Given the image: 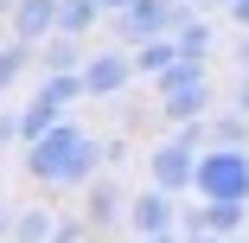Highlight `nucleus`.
I'll use <instances>...</instances> for the list:
<instances>
[{"mask_svg": "<svg viewBox=\"0 0 249 243\" xmlns=\"http://www.w3.org/2000/svg\"><path fill=\"white\" fill-rule=\"evenodd\" d=\"M13 218H19V211H13L7 199H0V243H7V237H13Z\"/></svg>", "mask_w": 249, "mask_h": 243, "instance_id": "nucleus-22", "label": "nucleus"}, {"mask_svg": "<svg viewBox=\"0 0 249 243\" xmlns=\"http://www.w3.org/2000/svg\"><path fill=\"white\" fill-rule=\"evenodd\" d=\"M173 38H179V52H185V58H211V45H217V26H211L205 13H198V19H185Z\"/></svg>", "mask_w": 249, "mask_h": 243, "instance_id": "nucleus-14", "label": "nucleus"}, {"mask_svg": "<svg viewBox=\"0 0 249 243\" xmlns=\"http://www.w3.org/2000/svg\"><path fill=\"white\" fill-rule=\"evenodd\" d=\"M32 96H45V103H52V109H71L77 96H89V90H83V71H45Z\"/></svg>", "mask_w": 249, "mask_h": 243, "instance_id": "nucleus-10", "label": "nucleus"}, {"mask_svg": "<svg viewBox=\"0 0 249 243\" xmlns=\"http://www.w3.org/2000/svg\"><path fill=\"white\" fill-rule=\"evenodd\" d=\"M83 230H89V224H77V218H58V224H52V243H83Z\"/></svg>", "mask_w": 249, "mask_h": 243, "instance_id": "nucleus-17", "label": "nucleus"}, {"mask_svg": "<svg viewBox=\"0 0 249 243\" xmlns=\"http://www.w3.org/2000/svg\"><path fill=\"white\" fill-rule=\"evenodd\" d=\"M230 64H236V71H249V32H243V38L230 45Z\"/></svg>", "mask_w": 249, "mask_h": 243, "instance_id": "nucleus-21", "label": "nucleus"}, {"mask_svg": "<svg viewBox=\"0 0 249 243\" xmlns=\"http://www.w3.org/2000/svg\"><path fill=\"white\" fill-rule=\"evenodd\" d=\"M0 19H13V0H0Z\"/></svg>", "mask_w": 249, "mask_h": 243, "instance_id": "nucleus-26", "label": "nucleus"}, {"mask_svg": "<svg viewBox=\"0 0 249 243\" xmlns=\"http://www.w3.org/2000/svg\"><path fill=\"white\" fill-rule=\"evenodd\" d=\"M32 52H38V45H26V38H7V45H0V96H7V90H13V83L26 77Z\"/></svg>", "mask_w": 249, "mask_h": 243, "instance_id": "nucleus-13", "label": "nucleus"}, {"mask_svg": "<svg viewBox=\"0 0 249 243\" xmlns=\"http://www.w3.org/2000/svg\"><path fill=\"white\" fill-rule=\"evenodd\" d=\"M211 148H249V115L230 103L224 115H211Z\"/></svg>", "mask_w": 249, "mask_h": 243, "instance_id": "nucleus-12", "label": "nucleus"}, {"mask_svg": "<svg viewBox=\"0 0 249 243\" xmlns=\"http://www.w3.org/2000/svg\"><path fill=\"white\" fill-rule=\"evenodd\" d=\"M52 211H45V205H26L19 218H13V243H52Z\"/></svg>", "mask_w": 249, "mask_h": 243, "instance_id": "nucleus-16", "label": "nucleus"}, {"mask_svg": "<svg viewBox=\"0 0 249 243\" xmlns=\"http://www.w3.org/2000/svg\"><path fill=\"white\" fill-rule=\"evenodd\" d=\"M185 52H179V38L173 32H160V38H147V45H134V71L141 77H160V71H173Z\"/></svg>", "mask_w": 249, "mask_h": 243, "instance_id": "nucleus-8", "label": "nucleus"}, {"mask_svg": "<svg viewBox=\"0 0 249 243\" xmlns=\"http://www.w3.org/2000/svg\"><path fill=\"white\" fill-rule=\"evenodd\" d=\"M205 7H230V0H205Z\"/></svg>", "mask_w": 249, "mask_h": 243, "instance_id": "nucleus-27", "label": "nucleus"}, {"mask_svg": "<svg viewBox=\"0 0 249 243\" xmlns=\"http://www.w3.org/2000/svg\"><path fill=\"white\" fill-rule=\"evenodd\" d=\"M179 230H185V237H192V230H205V199H198V205H185V211H179Z\"/></svg>", "mask_w": 249, "mask_h": 243, "instance_id": "nucleus-18", "label": "nucleus"}, {"mask_svg": "<svg viewBox=\"0 0 249 243\" xmlns=\"http://www.w3.org/2000/svg\"><path fill=\"white\" fill-rule=\"evenodd\" d=\"M83 64H89V52H83L71 32H52V38L38 45V71H83Z\"/></svg>", "mask_w": 249, "mask_h": 243, "instance_id": "nucleus-9", "label": "nucleus"}, {"mask_svg": "<svg viewBox=\"0 0 249 243\" xmlns=\"http://www.w3.org/2000/svg\"><path fill=\"white\" fill-rule=\"evenodd\" d=\"M230 26H243V32H249V0H230Z\"/></svg>", "mask_w": 249, "mask_h": 243, "instance_id": "nucleus-23", "label": "nucleus"}, {"mask_svg": "<svg viewBox=\"0 0 249 243\" xmlns=\"http://www.w3.org/2000/svg\"><path fill=\"white\" fill-rule=\"evenodd\" d=\"M230 243H249V237H230Z\"/></svg>", "mask_w": 249, "mask_h": 243, "instance_id": "nucleus-28", "label": "nucleus"}, {"mask_svg": "<svg viewBox=\"0 0 249 243\" xmlns=\"http://www.w3.org/2000/svg\"><path fill=\"white\" fill-rule=\"evenodd\" d=\"M134 77H141V71H134V52H128V45L89 52V64H83V90L96 96V103H115V96H122Z\"/></svg>", "mask_w": 249, "mask_h": 243, "instance_id": "nucleus-4", "label": "nucleus"}, {"mask_svg": "<svg viewBox=\"0 0 249 243\" xmlns=\"http://www.w3.org/2000/svg\"><path fill=\"white\" fill-rule=\"evenodd\" d=\"M26 173L52 192H83L96 173H103V134H89L83 122H58L52 134L26 141Z\"/></svg>", "mask_w": 249, "mask_h": 243, "instance_id": "nucleus-1", "label": "nucleus"}, {"mask_svg": "<svg viewBox=\"0 0 249 243\" xmlns=\"http://www.w3.org/2000/svg\"><path fill=\"white\" fill-rule=\"evenodd\" d=\"M128 230L134 237H160V230H179V192L166 186H147L128 199Z\"/></svg>", "mask_w": 249, "mask_h": 243, "instance_id": "nucleus-6", "label": "nucleus"}, {"mask_svg": "<svg viewBox=\"0 0 249 243\" xmlns=\"http://www.w3.org/2000/svg\"><path fill=\"white\" fill-rule=\"evenodd\" d=\"M154 90H160V115H166V122H192V115H205V109H211L205 58H179L173 71L154 77Z\"/></svg>", "mask_w": 249, "mask_h": 243, "instance_id": "nucleus-2", "label": "nucleus"}, {"mask_svg": "<svg viewBox=\"0 0 249 243\" xmlns=\"http://www.w3.org/2000/svg\"><path fill=\"white\" fill-rule=\"evenodd\" d=\"M141 243H185V230H160V237H141Z\"/></svg>", "mask_w": 249, "mask_h": 243, "instance_id": "nucleus-25", "label": "nucleus"}, {"mask_svg": "<svg viewBox=\"0 0 249 243\" xmlns=\"http://www.w3.org/2000/svg\"><path fill=\"white\" fill-rule=\"evenodd\" d=\"M96 19H103V7L96 0H58V32H71V38H83Z\"/></svg>", "mask_w": 249, "mask_h": 243, "instance_id": "nucleus-15", "label": "nucleus"}, {"mask_svg": "<svg viewBox=\"0 0 249 243\" xmlns=\"http://www.w3.org/2000/svg\"><path fill=\"white\" fill-rule=\"evenodd\" d=\"M13 141H19V115H13V109H0V148H13Z\"/></svg>", "mask_w": 249, "mask_h": 243, "instance_id": "nucleus-19", "label": "nucleus"}, {"mask_svg": "<svg viewBox=\"0 0 249 243\" xmlns=\"http://www.w3.org/2000/svg\"><path fill=\"white\" fill-rule=\"evenodd\" d=\"M13 38H26V45H45L58 32V0H13Z\"/></svg>", "mask_w": 249, "mask_h": 243, "instance_id": "nucleus-7", "label": "nucleus"}, {"mask_svg": "<svg viewBox=\"0 0 249 243\" xmlns=\"http://www.w3.org/2000/svg\"><path fill=\"white\" fill-rule=\"evenodd\" d=\"M230 103H236V109L249 115V71H236V90H230Z\"/></svg>", "mask_w": 249, "mask_h": 243, "instance_id": "nucleus-20", "label": "nucleus"}, {"mask_svg": "<svg viewBox=\"0 0 249 243\" xmlns=\"http://www.w3.org/2000/svg\"><path fill=\"white\" fill-rule=\"evenodd\" d=\"M128 199H134V192H128L122 179L96 173V179L83 186V224H89V230H122V224H128Z\"/></svg>", "mask_w": 249, "mask_h": 243, "instance_id": "nucleus-5", "label": "nucleus"}, {"mask_svg": "<svg viewBox=\"0 0 249 243\" xmlns=\"http://www.w3.org/2000/svg\"><path fill=\"white\" fill-rule=\"evenodd\" d=\"M71 109H52L45 96H26V109H19V141H38V134H52Z\"/></svg>", "mask_w": 249, "mask_h": 243, "instance_id": "nucleus-11", "label": "nucleus"}, {"mask_svg": "<svg viewBox=\"0 0 249 243\" xmlns=\"http://www.w3.org/2000/svg\"><path fill=\"white\" fill-rule=\"evenodd\" d=\"M96 7H103V19H115V13H128L134 0H96Z\"/></svg>", "mask_w": 249, "mask_h": 243, "instance_id": "nucleus-24", "label": "nucleus"}, {"mask_svg": "<svg viewBox=\"0 0 249 243\" xmlns=\"http://www.w3.org/2000/svg\"><path fill=\"white\" fill-rule=\"evenodd\" d=\"M192 192L198 199H243L249 205V148H205Z\"/></svg>", "mask_w": 249, "mask_h": 243, "instance_id": "nucleus-3", "label": "nucleus"}]
</instances>
